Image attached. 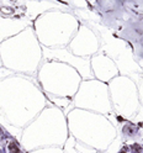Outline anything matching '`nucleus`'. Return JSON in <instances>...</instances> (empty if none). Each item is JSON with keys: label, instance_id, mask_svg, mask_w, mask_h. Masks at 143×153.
<instances>
[{"label": "nucleus", "instance_id": "obj_1", "mask_svg": "<svg viewBox=\"0 0 143 153\" xmlns=\"http://www.w3.org/2000/svg\"><path fill=\"white\" fill-rule=\"evenodd\" d=\"M9 151H10V153H21V150L19 148V146L14 142L9 143Z\"/></svg>", "mask_w": 143, "mask_h": 153}]
</instances>
